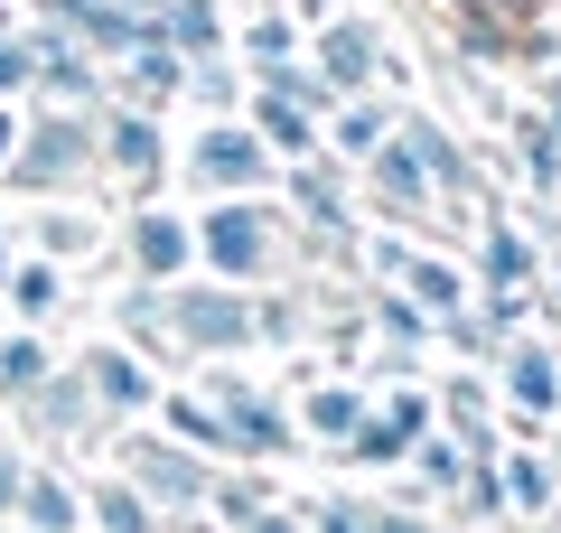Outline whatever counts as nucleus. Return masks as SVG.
Masks as SVG:
<instances>
[{"label": "nucleus", "mask_w": 561, "mask_h": 533, "mask_svg": "<svg viewBox=\"0 0 561 533\" xmlns=\"http://www.w3.org/2000/svg\"><path fill=\"white\" fill-rule=\"evenodd\" d=\"M179 337L187 347H243V337H253V309H243V299H216V291H187L179 299Z\"/></svg>", "instance_id": "nucleus-1"}, {"label": "nucleus", "mask_w": 561, "mask_h": 533, "mask_svg": "<svg viewBox=\"0 0 561 533\" xmlns=\"http://www.w3.org/2000/svg\"><path fill=\"white\" fill-rule=\"evenodd\" d=\"M206 262H216V272H262V262H272V225L262 216H216L206 225Z\"/></svg>", "instance_id": "nucleus-2"}, {"label": "nucleus", "mask_w": 561, "mask_h": 533, "mask_svg": "<svg viewBox=\"0 0 561 533\" xmlns=\"http://www.w3.org/2000/svg\"><path fill=\"white\" fill-rule=\"evenodd\" d=\"M197 178H216V188H253L262 178V150L243 132H216V140H197Z\"/></svg>", "instance_id": "nucleus-3"}, {"label": "nucleus", "mask_w": 561, "mask_h": 533, "mask_svg": "<svg viewBox=\"0 0 561 533\" xmlns=\"http://www.w3.org/2000/svg\"><path fill=\"white\" fill-rule=\"evenodd\" d=\"M131 262H140L150 281H160V272H179V262H187V235H179L169 216H140V225H131Z\"/></svg>", "instance_id": "nucleus-4"}, {"label": "nucleus", "mask_w": 561, "mask_h": 533, "mask_svg": "<svg viewBox=\"0 0 561 533\" xmlns=\"http://www.w3.org/2000/svg\"><path fill=\"white\" fill-rule=\"evenodd\" d=\"M76 150H84V140L76 132H66V122H57V132H38V140H28V188H57V178H76Z\"/></svg>", "instance_id": "nucleus-5"}, {"label": "nucleus", "mask_w": 561, "mask_h": 533, "mask_svg": "<svg viewBox=\"0 0 561 533\" xmlns=\"http://www.w3.org/2000/svg\"><path fill=\"white\" fill-rule=\"evenodd\" d=\"M94 384H103V402H113V412L150 402V384H140V365H131V355H94Z\"/></svg>", "instance_id": "nucleus-6"}, {"label": "nucleus", "mask_w": 561, "mask_h": 533, "mask_svg": "<svg viewBox=\"0 0 561 533\" xmlns=\"http://www.w3.org/2000/svg\"><path fill=\"white\" fill-rule=\"evenodd\" d=\"M28 524H38V533H66V524H76V496H66L57 477H38V487H28Z\"/></svg>", "instance_id": "nucleus-7"}, {"label": "nucleus", "mask_w": 561, "mask_h": 533, "mask_svg": "<svg viewBox=\"0 0 561 533\" xmlns=\"http://www.w3.org/2000/svg\"><path fill=\"white\" fill-rule=\"evenodd\" d=\"M113 159H122V178H150V159H160L150 122H122V132H113Z\"/></svg>", "instance_id": "nucleus-8"}, {"label": "nucleus", "mask_w": 561, "mask_h": 533, "mask_svg": "<svg viewBox=\"0 0 561 533\" xmlns=\"http://www.w3.org/2000/svg\"><path fill=\"white\" fill-rule=\"evenodd\" d=\"M140 477H150L160 496H197V468H187V458H169V450H140Z\"/></svg>", "instance_id": "nucleus-9"}, {"label": "nucleus", "mask_w": 561, "mask_h": 533, "mask_svg": "<svg viewBox=\"0 0 561 533\" xmlns=\"http://www.w3.org/2000/svg\"><path fill=\"white\" fill-rule=\"evenodd\" d=\"M38 375H47V355L28 347V337H20V347H0V384H38Z\"/></svg>", "instance_id": "nucleus-10"}, {"label": "nucleus", "mask_w": 561, "mask_h": 533, "mask_svg": "<svg viewBox=\"0 0 561 533\" xmlns=\"http://www.w3.org/2000/svg\"><path fill=\"white\" fill-rule=\"evenodd\" d=\"M515 402H552V365H542V355L515 365Z\"/></svg>", "instance_id": "nucleus-11"}, {"label": "nucleus", "mask_w": 561, "mask_h": 533, "mask_svg": "<svg viewBox=\"0 0 561 533\" xmlns=\"http://www.w3.org/2000/svg\"><path fill=\"white\" fill-rule=\"evenodd\" d=\"M10 291H20V309H47V299H57V272H20Z\"/></svg>", "instance_id": "nucleus-12"}, {"label": "nucleus", "mask_w": 561, "mask_h": 533, "mask_svg": "<svg viewBox=\"0 0 561 533\" xmlns=\"http://www.w3.org/2000/svg\"><path fill=\"white\" fill-rule=\"evenodd\" d=\"M103 524H113V533H140V506H131V496H103Z\"/></svg>", "instance_id": "nucleus-13"}, {"label": "nucleus", "mask_w": 561, "mask_h": 533, "mask_svg": "<svg viewBox=\"0 0 561 533\" xmlns=\"http://www.w3.org/2000/svg\"><path fill=\"white\" fill-rule=\"evenodd\" d=\"M20 66H28V57H20V47H0V84H20Z\"/></svg>", "instance_id": "nucleus-14"}, {"label": "nucleus", "mask_w": 561, "mask_h": 533, "mask_svg": "<svg viewBox=\"0 0 561 533\" xmlns=\"http://www.w3.org/2000/svg\"><path fill=\"white\" fill-rule=\"evenodd\" d=\"M328 533H356V514H328Z\"/></svg>", "instance_id": "nucleus-15"}, {"label": "nucleus", "mask_w": 561, "mask_h": 533, "mask_svg": "<svg viewBox=\"0 0 561 533\" xmlns=\"http://www.w3.org/2000/svg\"><path fill=\"white\" fill-rule=\"evenodd\" d=\"M253 533H290V524H253Z\"/></svg>", "instance_id": "nucleus-16"}, {"label": "nucleus", "mask_w": 561, "mask_h": 533, "mask_svg": "<svg viewBox=\"0 0 561 533\" xmlns=\"http://www.w3.org/2000/svg\"><path fill=\"white\" fill-rule=\"evenodd\" d=\"M0 150H10V122H0Z\"/></svg>", "instance_id": "nucleus-17"}, {"label": "nucleus", "mask_w": 561, "mask_h": 533, "mask_svg": "<svg viewBox=\"0 0 561 533\" xmlns=\"http://www.w3.org/2000/svg\"><path fill=\"white\" fill-rule=\"evenodd\" d=\"M0 243H10V235H0ZM0 272H10V262H0Z\"/></svg>", "instance_id": "nucleus-18"}]
</instances>
